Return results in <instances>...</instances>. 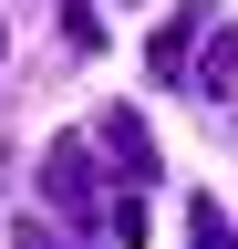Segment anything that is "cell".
I'll use <instances>...</instances> for the list:
<instances>
[{
    "mask_svg": "<svg viewBox=\"0 0 238 249\" xmlns=\"http://www.w3.org/2000/svg\"><path fill=\"white\" fill-rule=\"evenodd\" d=\"M187 52H207V11H197V0H176V11L156 21V42H145V73L176 83V73H187Z\"/></svg>",
    "mask_w": 238,
    "mask_h": 249,
    "instance_id": "2",
    "label": "cell"
},
{
    "mask_svg": "<svg viewBox=\"0 0 238 249\" xmlns=\"http://www.w3.org/2000/svg\"><path fill=\"white\" fill-rule=\"evenodd\" d=\"M42 187H52V208H73V218H104L114 208L104 187H94V145H83V135H52L42 145Z\"/></svg>",
    "mask_w": 238,
    "mask_h": 249,
    "instance_id": "1",
    "label": "cell"
},
{
    "mask_svg": "<svg viewBox=\"0 0 238 249\" xmlns=\"http://www.w3.org/2000/svg\"><path fill=\"white\" fill-rule=\"evenodd\" d=\"M197 93H207V104H238V21L207 31V52H197Z\"/></svg>",
    "mask_w": 238,
    "mask_h": 249,
    "instance_id": "4",
    "label": "cell"
},
{
    "mask_svg": "<svg viewBox=\"0 0 238 249\" xmlns=\"http://www.w3.org/2000/svg\"><path fill=\"white\" fill-rule=\"evenodd\" d=\"M104 229H114V249H135V239H145V208H135V197H114V208H104Z\"/></svg>",
    "mask_w": 238,
    "mask_h": 249,
    "instance_id": "6",
    "label": "cell"
},
{
    "mask_svg": "<svg viewBox=\"0 0 238 249\" xmlns=\"http://www.w3.org/2000/svg\"><path fill=\"white\" fill-rule=\"evenodd\" d=\"M94 145L114 156V177H125V197H135V187H156V135H145L135 114H104V124H94Z\"/></svg>",
    "mask_w": 238,
    "mask_h": 249,
    "instance_id": "3",
    "label": "cell"
},
{
    "mask_svg": "<svg viewBox=\"0 0 238 249\" xmlns=\"http://www.w3.org/2000/svg\"><path fill=\"white\" fill-rule=\"evenodd\" d=\"M187 249H238V239H228V208H218V197H187Z\"/></svg>",
    "mask_w": 238,
    "mask_h": 249,
    "instance_id": "5",
    "label": "cell"
},
{
    "mask_svg": "<svg viewBox=\"0 0 238 249\" xmlns=\"http://www.w3.org/2000/svg\"><path fill=\"white\" fill-rule=\"evenodd\" d=\"M11 249H63V239H52V229H32V218H21V229H11Z\"/></svg>",
    "mask_w": 238,
    "mask_h": 249,
    "instance_id": "7",
    "label": "cell"
}]
</instances>
